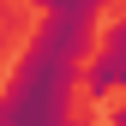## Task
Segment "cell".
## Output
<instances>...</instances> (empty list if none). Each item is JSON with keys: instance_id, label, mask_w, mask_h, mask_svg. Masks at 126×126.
Instances as JSON below:
<instances>
[{"instance_id": "1", "label": "cell", "mask_w": 126, "mask_h": 126, "mask_svg": "<svg viewBox=\"0 0 126 126\" xmlns=\"http://www.w3.org/2000/svg\"><path fill=\"white\" fill-rule=\"evenodd\" d=\"M96 48L90 18H42L0 84V126H78V66Z\"/></svg>"}, {"instance_id": "2", "label": "cell", "mask_w": 126, "mask_h": 126, "mask_svg": "<svg viewBox=\"0 0 126 126\" xmlns=\"http://www.w3.org/2000/svg\"><path fill=\"white\" fill-rule=\"evenodd\" d=\"M108 126H126V102H120V108H114V120H108Z\"/></svg>"}]
</instances>
